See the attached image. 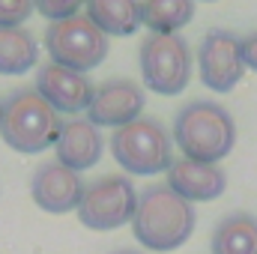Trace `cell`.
<instances>
[{"mask_svg":"<svg viewBox=\"0 0 257 254\" xmlns=\"http://www.w3.org/2000/svg\"><path fill=\"white\" fill-rule=\"evenodd\" d=\"M194 221H197L194 206L165 183V186H150L138 194L132 233L150 251H174L183 242H189V236L194 233Z\"/></svg>","mask_w":257,"mask_h":254,"instance_id":"cell-1","label":"cell"},{"mask_svg":"<svg viewBox=\"0 0 257 254\" xmlns=\"http://www.w3.org/2000/svg\"><path fill=\"white\" fill-rule=\"evenodd\" d=\"M60 129H63L60 114L33 87L15 90L0 105V138L15 153L24 156L45 153L48 147H54Z\"/></svg>","mask_w":257,"mask_h":254,"instance_id":"cell-2","label":"cell"},{"mask_svg":"<svg viewBox=\"0 0 257 254\" xmlns=\"http://www.w3.org/2000/svg\"><path fill=\"white\" fill-rule=\"evenodd\" d=\"M174 141L180 144L186 159L218 165L236 144V126L227 108L197 99L180 108L174 120Z\"/></svg>","mask_w":257,"mask_h":254,"instance_id":"cell-3","label":"cell"},{"mask_svg":"<svg viewBox=\"0 0 257 254\" xmlns=\"http://www.w3.org/2000/svg\"><path fill=\"white\" fill-rule=\"evenodd\" d=\"M111 156L128 174H141V177L162 174L174 162L171 135L159 120L138 117V120H132L126 126L114 129V135H111Z\"/></svg>","mask_w":257,"mask_h":254,"instance_id":"cell-4","label":"cell"},{"mask_svg":"<svg viewBox=\"0 0 257 254\" xmlns=\"http://www.w3.org/2000/svg\"><path fill=\"white\" fill-rule=\"evenodd\" d=\"M141 78L153 93L177 96L192 78V48L180 33H147L138 48Z\"/></svg>","mask_w":257,"mask_h":254,"instance_id":"cell-5","label":"cell"},{"mask_svg":"<svg viewBox=\"0 0 257 254\" xmlns=\"http://www.w3.org/2000/svg\"><path fill=\"white\" fill-rule=\"evenodd\" d=\"M45 48L51 54V63L87 72L108 57V36L87 15H75L66 21H51V27L45 30Z\"/></svg>","mask_w":257,"mask_h":254,"instance_id":"cell-6","label":"cell"},{"mask_svg":"<svg viewBox=\"0 0 257 254\" xmlns=\"http://www.w3.org/2000/svg\"><path fill=\"white\" fill-rule=\"evenodd\" d=\"M135 206H138V191L132 180L108 174L84 189V197L78 203V218L90 230H114L132 224Z\"/></svg>","mask_w":257,"mask_h":254,"instance_id":"cell-7","label":"cell"},{"mask_svg":"<svg viewBox=\"0 0 257 254\" xmlns=\"http://www.w3.org/2000/svg\"><path fill=\"white\" fill-rule=\"evenodd\" d=\"M197 66H200V81L209 90L230 93L245 75L242 39H236L230 30H209L200 42Z\"/></svg>","mask_w":257,"mask_h":254,"instance_id":"cell-8","label":"cell"},{"mask_svg":"<svg viewBox=\"0 0 257 254\" xmlns=\"http://www.w3.org/2000/svg\"><path fill=\"white\" fill-rule=\"evenodd\" d=\"M147 99H144V90L138 81H128V78H111V81H102L99 87H93V99H90V108H87V120L93 126H126L132 120L141 117Z\"/></svg>","mask_w":257,"mask_h":254,"instance_id":"cell-9","label":"cell"},{"mask_svg":"<svg viewBox=\"0 0 257 254\" xmlns=\"http://www.w3.org/2000/svg\"><path fill=\"white\" fill-rule=\"evenodd\" d=\"M84 189L87 186H84L81 174L69 171L57 159L39 165L36 174H33V180H30V194H33L36 206L45 209V212H54V215H63V212L78 209V203L84 197Z\"/></svg>","mask_w":257,"mask_h":254,"instance_id":"cell-10","label":"cell"},{"mask_svg":"<svg viewBox=\"0 0 257 254\" xmlns=\"http://www.w3.org/2000/svg\"><path fill=\"white\" fill-rule=\"evenodd\" d=\"M57 114H78L90 108L93 99V84L87 81L84 72L66 69L57 63H45L36 72V87H33Z\"/></svg>","mask_w":257,"mask_h":254,"instance_id":"cell-11","label":"cell"},{"mask_svg":"<svg viewBox=\"0 0 257 254\" xmlns=\"http://www.w3.org/2000/svg\"><path fill=\"white\" fill-rule=\"evenodd\" d=\"M168 189H174L183 200H215L227 189V174L212 162H194V159H174L168 168Z\"/></svg>","mask_w":257,"mask_h":254,"instance_id":"cell-12","label":"cell"},{"mask_svg":"<svg viewBox=\"0 0 257 254\" xmlns=\"http://www.w3.org/2000/svg\"><path fill=\"white\" fill-rule=\"evenodd\" d=\"M54 150H57L60 165H66L75 174H81V171L93 168L102 159L105 141H102L99 126H93L90 120H69V123H63L57 141H54Z\"/></svg>","mask_w":257,"mask_h":254,"instance_id":"cell-13","label":"cell"},{"mask_svg":"<svg viewBox=\"0 0 257 254\" xmlns=\"http://www.w3.org/2000/svg\"><path fill=\"white\" fill-rule=\"evenodd\" d=\"M212 254H257V218L251 212H230L224 215L212 236H209Z\"/></svg>","mask_w":257,"mask_h":254,"instance_id":"cell-14","label":"cell"},{"mask_svg":"<svg viewBox=\"0 0 257 254\" xmlns=\"http://www.w3.org/2000/svg\"><path fill=\"white\" fill-rule=\"evenodd\" d=\"M87 18L105 36H132L141 27L138 0H87Z\"/></svg>","mask_w":257,"mask_h":254,"instance_id":"cell-15","label":"cell"},{"mask_svg":"<svg viewBox=\"0 0 257 254\" xmlns=\"http://www.w3.org/2000/svg\"><path fill=\"white\" fill-rule=\"evenodd\" d=\"M39 60V42L24 27H0V75H24Z\"/></svg>","mask_w":257,"mask_h":254,"instance_id":"cell-16","label":"cell"},{"mask_svg":"<svg viewBox=\"0 0 257 254\" xmlns=\"http://www.w3.org/2000/svg\"><path fill=\"white\" fill-rule=\"evenodd\" d=\"M194 18V0H144L141 24L150 33H177Z\"/></svg>","mask_w":257,"mask_h":254,"instance_id":"cell-17","label":"cell"},{"mask_svg":"<svg viewBox=\"0 0 257 254\" xmlns=\"http://www.w3.org/2000/svg\"><path fill=\"white\" fill-rule=\"evenodd\" d=\"M33 6L39 15L51 21H66V18H75L87 6V0H33Z\"/></svg>","mask_w":257,"mask_h":254,"instance_id":"cell-18","label":"cell"},{"mask_svg":"<svg viewBox=\"0 0 257 254\" xmlns=\"http://www.w3.org/2000/svg\"><path fill=\"white\" fill-rule=\"evenodd\" d=\"M33 9V0H0V27H21Z\"/></svg>","mask_w":257,"mask_h":254,"instance_id":"cell-19","label":"cell"},{"mask_svg":"<svg viewBox=\"0 0 257 254\" xmlns=\"http://www.w3.org/2000/svg\"><path fill=\"white\" fill-rule=\"evenodd\" d=\"M242 60H245V69L257 72V33L242 39Z\"/></svg>","mask_w":257,"mask_h":254,"instance_id":"cell-20","label":"cell"},{"mask_svg":"<svg viewBox=\"0 0 257 254\" xmlns=\"http://www.w3.org/2000/svg\"><path fill=\"white\" fill-rule=\"evenodd\" d=\"M114 254H141V251H132V248H123V251H114Z\"/></svg>","mask_w":257,"mask_h":254,"instance_id":"cell-21","label":"cell"},{"mask_svg":"<svg viewBox=\"0 0 257 254\" xmlns=\"http://www.w3.org/2000/svg\"><path fill=\"white\" fill-rule=\"evenodd\" d=\"M0 105H3V102H0Z\"/></svg>","mask_w":257,"mask_h":254,"instance_id":"cell-22","label":"cell"}]
</instances>
